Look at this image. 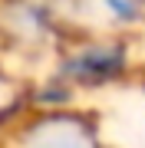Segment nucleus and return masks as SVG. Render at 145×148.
<instances>
[{"mask_svg": "<svg viewBox=\"0 0 145 148\" xmlns=\"http://www.w3.org/2000/svg\"><path fill=\"white\" fill-rule=\"evenodd\" d=\"M30 148H89L86 135L79 128H66V125H46L40 128Z\"/></svg>", "mask_w": 145, "mask_h": 148, "instance_id": "f257e3e1", "label": "nucleus"}]
</instances>
